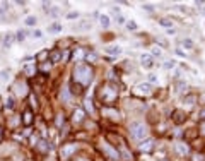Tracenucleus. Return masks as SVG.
<instances>
[{
  "instance_id": "nucleus-1",
  "label": "nucleus",
  "mask_w": 205,
  "mask_h": 161,
  "mask_svg": "<svg viewBox=\"0 0 205 161\" xmlns=\"http://www.w3.org/2000/svg\"><path fill=\"white\" fill-rule=\"evenodd\" d=\"M74 81L75 82H79V84H84L87 86L92 82V69L89 67V65H77L74 70Z\"/></svg>"
},
{
  "instance_id": "nucleus-2",
  "label": "nucleus",
  "mask_w": 205,
  "mask_h": 161,
  "mask_svg": "<svg viewBox=\"0 0 205 161\" xmlns=\"http://www.w3.org/2000/svg\"><path fill=\"white\" fill-rule=\"evenodd\" d=\"M101 99L106 103V105H111V103H115V99L118 98V86L115 82H106V84L101 87Z\"/></svg>"
},
{
  "instance_id": "nucleus-3",
  "label": "nucleus",
  "mask_w": 205,
  "mask_h": 161,
  "mask_svg": "<svg viewBox=\"0 0 205 161\" xmlns=\"http://www.w3.org/2000/svg\"><path fill=\"white\" fill-rule=\"evenodd\" d=\"M130 135L133 139H144L147 135V125L142 124V122H132L130 124Z\"/></svg>"
},
{
  "instance_id": "nucleus-4",
  "label": "nucleus",
  "mask_w": 205,
  "mask_h": 161,
  "mask_svg": "<svg viewBox=\"0 0 205 161\" xmlns=\"http://www.w3.org/2000/svg\"><path fill=\"white\" fill-rule=\"evenodd\" d=\"M79 149V144H75V142H70V144H63L60 149V158L63 161H68L72 158V154L75 153Z\"/></svg>"
},
{
  "instance_id": "nucleus-5",
  "label": "nucleus",
  "mask_w": 205,
  "mask_h": 161,
  "mask_svg": "<svg viewBox=\"0 0 205 161\" xmlns=\"http://www.w3.org/2000/svg\"><path fill=\"white\" fill-rule=\"evenodd\" d=\"M101 149H102V151H104L106 154H108V158H111V160H118V158H120V153L116 151L115 147L109 146L108 142H102V144H101Z\"/></svg>"
},
{
  "instance_id": "nucleus-6",
  "label": "nucleus",
  "mask_w": 205,
  "mask_h": 161,
  "mask_svg": "<svg viewBox=\"0 0 205 161\" xmlns=\"http://www.w3.org/2000/svg\"><path fill=\"white\" fill-rule=\"evenodd\" d=\"M133 93L138 94V96H142V94L144 96H149L150 93H152V87H150V84H147V82H145V84H137Z\"/></svg>"
},
{
  "instance_id": "nucleus-7",
  "label": "nucleus",
  "mask_w": 205,
  "mask_h": 161,
  "mask_svg": "<svg viewBox=\"0 0 205 161\" xmlns=\"http://www.w3.org/2000/svg\"><path fill=\"white\" fill-rule=\"evenodd\" d=\"M140 63H142V67H145V69H150V67L154 65V58H152V55H149V53H142V55H140Z\"/></svg>"
},
{
  "instance_id": "nucleus-8",
  "label": "nucleus",
  "mask_w": 205,
  "mask_h": 161,
  "mask_svg": "<svg viewBox=\"0 0 205 161\" xmlns=\"http://www.w3.org/2000/svg\"><path fill=\"white\" fill-rule=\"evenodd\" d=\"M174 149H176L178 154H181V156H188V154H190V147H188V144H184V142H176V144H174Z\"/></svg>"
},
{
  "instance_id": "nucleus-9",
  "label": "nucleus",
  "mask_w": 205,
  "mask_h": 161,
  "mask_svg": "<svg viewBox=\"0 0 205 161\" xmlns=\"http://www.w3.org/2000/svg\"><path fill=\"white\" fill-rule=\"evenodd\" d=\"M102 115L104 117H108V118H113V120H118L120 118V113L116 112V110H113V108H102Z\"/></svg>"
},
{
  "instance_id": "nucleus-10",
  "label": "nucleus",
  "mask_w": 205,
  "mask_h": 161,
  "mask_svg": "<svg viewBox=\"0 0 205 161\" xmlns=\"http://www.w3.org/2000/svg\"><path fill=\"white\" fill-rule=\"evenodd\" d=\"M152 149H154V140L152 139L144 140L142 144H140V151H142V153H150Z\"/></svg>"
},
{
  "instance_id": "nucleus-11",
  "label": "nucleus",
  "mask_w": 205,
  "mask_h": 161,
  "mask_svg": "<svg viewBox=\"0 0 205 161\" xmlns=\"http://www.w3.org/2000/svg\"><path fill=\"white\" fill-rule=\"evenodd\" d=\"M22 124L26 127H29L33 124V112L31 110H24V113H22Z\"/></svg>"
},
{
  "instance_id": "nucleus-12",
  "label": "nucleus",
  "mask_w": 205,
  "mask_h": 161,
  "mask_svg": "<svg viewBox=\"0 0 205 161\" xmlns=\"http://www.w3.org/2000/svg\"><path fill=\"white\" fill-rule=\"evenodd\" d=\"M36 147L40 149L41 153H50V151H51V146H50V142H46V140H40V142L36 144Z\"/></svg>"
},
{
  "instance_id": "nucleus-13",
  "label": "nucleus",
  "mask_w": 205,
  "mask_h": 161,
  "mask_svg": "<svg viewBox=\"0 0 205 161\" xmlns=\"http://www.w3.org/2000/svg\"><path fill=\"white\" fill-rule=\"evenodd\" d=\"M173 115H174V122H176V124H183L184 120H186V115H184L183 112H181V110H174V113H173Z\"/></svg>"
},
{
  "instance_id": "nucleus-14",
  "label": "nucleus",
  "mask_w": 205,
  "mask_h": 161,
  "mask_svg": "<svg viewBox=\"0 0 205 161\" xmlns=\"http://www.w3.org/2000/svg\"><path fill=\"white\" fill-rule=\"evenodd\" d=\"M26 93H27V89H26V84H24V82H17V84H15V94L24 96Z\"/></svg>"
},
{
  "instance_id": "nucleus-15",
  "label": "nucleus",
  "mask_w": 205,
  "mask_h": 161,
  "mask_svg": "<svg viewBox=\"0 0 205 161\" xmlns=\"http://www.w3.org/2000/svg\"><path fill=\"white\" fill-rule=\"evenodd\" d=\"M60 98L63 103H68V101H70V91H68V87H63V89H62Z\"/></svg>"
},
{
  "instance_id": "nucleus-16",
  "label": "nucleus",
  "mask_w": 205,
  "mask_h": 161,
  "mask_svg": "<svg viewBox=\"0 0 205 161\" xmlns=\"http://www.w3.org/2000/svg\"><path fill=\"white\" fill-rule=\"evenodd\" d=\"M60 58H62V53L58 51V50H55V51H50V60H51L53 63L60 62Z\"/></svg>"
},
{
  "instance_id": "nucleus-17",
  "label": "nucleus",
  "mask_w": 205,
  "mask_h": 161,
  "mask_svg": "<svg viewBox=\"0 0 205 161\" xmlns=\"http://www.w3.org/2000/svg\"><path fill=\"white\" fill-rule=\"evenodd\" d=\"M183 103H186V105H195V103H197V96H195V94H186L183 98Z\"/></svg>"
},
{
  "instance_id": "nucleus-18",
  "label": "nucleus",
  "mask_w": 205,
  "mask_h": 161,
  "mask_svg": "<svg viewBox=\"0 0 205 161\" xmlns=\"http://www.w3.org/2000/svg\"><path fill=\"white\" fill-rule=\"evenodd\" d=\"M106 53H109V55H120L122 53V48L116 45V46H108L106 48Z\"/></svg>"
},
{
  "instance_id": "nucleus-19",
  "label": "nucleus",
  "mask_w": 205,
  "mask_h": 161,
  "mask_svg": "<svg viewBox=\"0 0 205 161\" xmlns=\"http://www.w3.org/2000/svg\"><path fill=\"white\" fill-rule=\"evenodd\" d=\"M84 108H86V112H89L91 115H94V106H92V101H91V99H86V101H84Z\"/></svg>"
},
{
  "instance_id": "nucleus-20",
  "label": "nucleus",
  "mask_w": 205,
  "mask_h": 161,
  "mask_svg": "<svg viewBox=\"0 0 205 161\" xmlns=\"http://www.w3.org/2000/svg\"><path fill=\"white\" fill-rule=\"evenodd\" d=\"M82 118H84V112H82V110H75L74 112V122L79 124V122H82Z\"/></svg>"
},
{
  "instance_id": "nucleus-21",
  "label": "nucleus",
  "mask_w": 205,
  "mask_h": 161,
  "mask_svg": "<svg viewBox=\"0 0 205 161\" xmlns=\"http://www.w3.org/2000/svg\"><path fill=\"white\" fill-rule=\"evenodd\" d=\"M86 57V53H84V50L82 48H77V51H74V60L75 62H79L81 58H84Z\"/></svg>"
},
{
  "instance_id": "nucleus-22",
  "label": "nucleus",
  "mask_w": 205,
  "mask_h": 161,
  "mask_svg": "<svg viewBox=\"0 0 205 161\" xmlns=\"http://www.w3.org/2000/svg\"><path fill=\"white\" fill-rule=\"evenodd\" d=\"M99 22H101V26L102 28H109V17L108 15H99Z\"/></svg>"
},
{
  "instance_id": "nucleus-23",
  "label": "nucleus",
  "mask_w": 205,
  "mask_h": 161,
  "mask_svg": "<svg viewBox=\"0 0 205 161\" xmlns=\"http://www.w3.org/2000/svg\"><path fill=\"white\" fill-rule=\"evenodd\" d=\"M24 74H26V76H34V74H36V67H34V65H26V67H24Z\"/></svg>"
},
{
  "instance_id": "nucleus-24",
  "label": "nucleus",
  "mask_w": 205,
  "mask_h": 161,
  "mask_svg": "<svg viewBox=\"0 0 205 161\" xmlns=\"http://www.w3.org/2000/svg\"><path fill=\"white\" fill-rule=\"evenodd\" d=\"M36 22H38V19H36L34 15H27L26 21H24V24H26V26H34Z\"/></svg>"
},
{
  "instance_id": "nucleus-25",
  "label": "nucleus",
  "mask_w": 205,
  "mask_h": 161,
  "mask_svg": "<svg viewBox=\"0 0 205 161\" xmlns=\"http://www.w3.org/2000/svg\"><path fill=\"white\" fill-rule=\"evenodd\" d=\"M122 158L125 161H130V160H132V154L127 151V147H125V146H122Z\"/></svg>"
},
{
  "instance_id": "nucleus-26",
  "label": "nucleus",
  "mask_w": 205,
  "mask_h": 161,
  "mask_svg": "<svg viewBox=\"0 0 205 161\" xmlns=\"http://www.w3.org/2000/svg\"><path fill=\"white\" fill-rule=\"evenodd\" d=\"M12 43H14V36L10 35V33H7V36L4 38V45H5V46H10Z\"/></svg>"
},
{
  "instance_id": "nucleus-27",
  "label": "nucleus",
  "mask_w": 205,
  "mask_h": 161,
  "mask_svg": "<svg viewBox=\"0 0 205 161\" xmlns=\"http://www.w3.org/2000/svg\"><path fill=\"white\" fill-rule=\"evenodd\" d=\"M159 24H161V26H163V28L173 29V22H171L169 19H161V21H159Z\"/></svg>"
},
{
  "instance_id": "nucleus-28",
  "label": "nucleus",
  "mask_w": 205,
  "mask_h": 161,
  "mask_svg": "<svg viewBox=\"0 0 205 161\" xmlns=\"http://www.w3.org/2000/svg\"><path fill=\"white\" fill-rule=\"evenodd\" d=\"M181 45H183L186 50H191V48H193V41H191L190 38H184L183 41H181Z\"/></svg>"
},
{
  "instance_id": "nucleus-29",
  "label": "nucleus",
  "mask_w": 205,
  "mask_h": 161,
  "mask_svg": "<svg viewBox=\"0 0 205 161\" xmlns=\"http://www.w3.org/2000/svg\"><path fill=\"white\" fill-rule=\"evenodd\" d=\"M31 36H33L34 40H40V38H43V31L41 29H34L33 33H31Z\"/></svg>"
},
{
  "instance_id": "nucleus-30",
  "label": "nucleus",
  "mask_w": 205,
  "mask_h": 161,
  "mask_svg": "<svg viewBox=\"0 0 205 161\" xmlns=\"http://www.w3.org/2000/svg\"><path fill=\"white\" fill-rule=\"evenodd\" d=\"M86 60H91V62H94V60H97V55H96L94 51H91V53H86Z\"/></svg>"
},
{
  "instance_id": "nucleus-31",
  "label": "nucleus",
  "mask_w": 205,
  "mask_h": 161,
  "mask_svg": "<svg viewBox=\"0 0 205 161\" xmlns=\"http://www.w3.org/2000/svg\"><path fill=\"white\" fill-rule=\"evenodd\" d=\"M24 38H26V33H24V31H17L15 40H17V41H24Z\"/></svg>"
},
{
  "instance_id": "nucleus-32",
  "label": "nucleus",
  "mask_w": 205,
  "mask_h": 161,
  "mask_svg": "<svg viewBox=\"0 0 205 161\" xmlns=\"http://www.w3.org/2000/svg\"><path fill=\"white\" fill-rule=\"evenodd\" d=\"M63 122H65V118H63V115H58V117H56V127H62L63 125Z\"/></svg>"
},
{
  "instance_id": "nucleus-33",
  "label": "nucleus",
  "mask_w": 205,
  "mask_h": 161,
  "mask_svg": "<svg viewBox=\"0 0 205 161\" xmlns=\"http://www.w3.org/2000/svg\"><path fill=\"white\" fill-rule=\"evenodd\" d=\"M149 82H152V84H157V82H159L157 76H154V74H149Z\"/></svg>"
},
{
  "instance_id": "nucleus-34",
  "label": "nucleus",
  "mask_w": 205,
  "mask_h": 161,
  "mask_svg": "<svg viewBox=\"0 0 205 161\" xmlns=\"http://www.w3.org/2000/svg\"><path fill=\"white\" fill-rule=\"evenodd\" d=\"M164 67H166V69H174V67H176V62H174V60L166 62V63H164Z\"/></svg>"
},
{
  "instance_id": "nucleus-35",
  "label": "nucleus",
  "mask_w": 205,
  "mask_h": 161,
  "mask_svg": "<svg viewBox=\"0 0 205 161\" xmlns=\"http://www.w3.org/2000/svg\"><path fill=\"white\" fill-rule=\"evenodd\" d=\"M116 22H118V24H125V17H123L122 14H116Z\"/></svg>"
},
{
  "instance_id": "nucleus-36",
  "label": "nucleus",
  "mask_w": 205,
  "mask_h": 161,
  "mask_svg": "<svg viewBox=\"0 0 205 161\" xmlns=\"http://www.w3.org/2000/svg\"><path fill=\"white\" fill-rule=\"evenodd\" d=\"M183 89H186V82H178V89L176 91H183Z\"/></svg>"
},
{
  "instance_id": "nucleus-37",
  "label": "nucleus",
  "mask_w": 205,
  "mask_h": 161,
  "mask_svg": "<svg viewBox=\"0 0 205 161\" xmlns=\"http://www.w3.org/2000/svg\"><path fill=\"white\" fill-rule=\"evenodd\" d=\"M31 105H33L34 108L38 106V99H36V96H34V94H31Z\"/></svg>"
},
{
  "instance_id": "nucleus-38",
  "label": "nucleus",
  "mask_w": 205,
  "mask_h": 161,
  "mask_svg": "<svg viewBox=\"0 0 205 161\" xmlns=\"http://www.w3.org/2000/svg\"><path fill=\"white\" fill-rule=\"evenodd\" d=\"M127 28H128V29H132V31H133V29H137V24H135V22H133V21H130L128 24H127Z\"/></svg>"
},
{
  "instance_id": "nucleus-39",
  "label": "nucleus",
  "mask_w": 205,
  "mask_h": 161,
  "mask_svg": "<svg viewBox=\"0 0 205 161\" xmlns=\"http://www.w3.org/2000/svg\"><path fill=\"white\" fill-rule=\"evenodd\" d=\"M60 29H62V26H60V24H53V26L50 28V31H60Z\"/></svg>"
},
{
  "instance_id": "nucleus-40",
  "label": "nucleus",
  "mask_w": 205,
  "mask_h": 161,
  "mask_svg": "<svg viewBox=\"0 0 205 161\" xmlns=\"http://www.w3.org/2000/svg\"><path fill=\"white\" fill-rule=\"evenodd\" d=\"M161 53H163V51H161V50H159V48H154V50H152V55H157V57H161Z\"/></svg>"
},
{
  "instance_id": "nucleus-41",
  "label": "nucleus",
  "mask_w": 205,
  "mask_h": 161,
  "mask_svg": "<svg viewBox=\"0 0 205 161\" xmlns=\"http://www.w3.org/2000/svg\"><path fill=\"white\" fill-rule=\"evenodd\" d=\"M144 9H145V10H149V12H152V10H154V7H152L150 4H145V5H144Z\"/></svg>"
},
{
  "instance_id": "nucleus-42",
  "label": "nucleus",
  "mask_w": 205,
  "mask_h": 161,
  "mask_svg": "<svg viewBox=\"0 0 205 161\" xmlns=\"http://www.w3.org/2000/svg\"><path fill=\"white\" fill-rule=\"evenodd\" d=\"M67 17H68V19H75V17H79V14H77V12H70Z\"/></svg>"
},
{
  "instance_id": "nucleus-43",
  "label": "nucleus",
  "mask_w": 205,
  "mask_h": 161,
  "mask_svg": "<svg viewBox=\"0 0 205 161\" xmlns=\"http://www.w3.org/2000/svg\"><path fill=\"white\" fill-rule=\"evenodd\" d=\"M5 106H9V108H12V98H9L5 101Z\"/></svg>"
},
{
  "instance_id": "nucleus-44",
  "label": "nucleus",
  "mask_w": 205,
  "mask_h": 161,
  "mask_svg": "<svg viewBox=\"0 0 205 161\" xmlns=\"http://www.w3.org/2000/svg\"><path fill=\"white\" fill-rule=\"evenodd\" d=\"M41 69L45 70V72H46V70H50V63H43V67H41Z\"/></svg>"
},
{
  "instance_id": "nucleus-45",
  "label": "nucleus",
  "mask_w": 205,
  "mask_h": 161,
  "mask_svg": "<svg viewBox=\"0 0 205 161\" xmlns=\"http://www.w3.org/2000/svg\"><path fill=\"white\" fill-rule=\"evenodd\" d=\"M200 118H204V120H205V108L202 110V112H200Z\"/></svg>"
},
{
  "instance_id": "nucleus-46",
  "label": "nucleus",
  "mask_w": 205,
  "mask_h": 161,
  "mask_svg": "<svg viewBox=\"0 0 205 161\" xmlns=\"http://www.w3.org/2000/svg\"><path fill=\"white\" fill-rule=\"evenodd\" d=\"M176 53H178L179 57H184V51H181V50H176Z\"/></svg>"
},
{
  "instance_id": "nucleus-47",
  "label": "nucleus",
  "mask_w": 205,
  "mask_h": 161,
  "mask_svg": "<svg viewBox=\"0 0 205 161\" xmlns=\"http://www.w3.org/2000/svg\"><path fill=\"white\" fill-rule=\"evenodd\" d=\"M2 137H4V129L0 127V140H2Z\"/></svg>"
},
{
  "instance_id": "nucleus-48",
  "label": "nucleus",
  "mask_w": 205,
  "mask_h": 161,
  "mask_svg": "<svg viewBox=\"0 0 205 161\" xmlns=\"http://www.w3.org/2000/svg\"><path fill=\"white\" fill-rule=\"evenodd\" d=\"M195 161H202V156L198 154V156H195Z\"/></svg>"
},
{
  "instance_id": "nucleus-49",
  "label": "nucleus",
  "mask_w": 205,
  "mask_h": 161,
  "mask_svg": "<svg viewBox=\"0 0 205 161\" xmlns=\"http://www.w3.org/2000/svg\"><path fill=\"white\" fill-rule=\"evenodd\" d=\"M157 161H168V160H166V158L163 156V158H157Z\"/></svg>"
},
{
  "instance_id": "nucleus-50",
  "label": "nucleus",
  "mask_w": 205,
  "mask_h": 161,
  "mask_svg": "<svg viewBox=\"0 0 205 161\" xmlns=\"http://www.w3.org/2000/svg\"><path fill=\"white\" fill-rule=\"evenodd\" d=\"M202 132L205 134V122H204V124H202Z\"/></svg>"
},
{
  "instance_id": "nucleus-51",
  "label": "nucleus",
  "mask_w": 205,
  "mask_h": 161,
  "mask_svg": "<svg viewBox=\"0 0 205 161\" xmlns=\"http://www.w3.org/2000/svg\"><path fill=\"white\" fill-rule=\"evenodd\" d=\"M81 161H89V160H86V158H82V160Z\"/></svg>"
}]
</instances>
